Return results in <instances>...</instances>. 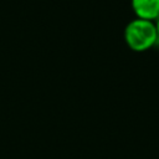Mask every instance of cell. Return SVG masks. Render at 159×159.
<instances>
[{"label": "cell", "mask_w": 159, "mask_h": 159, "mask_svg": "<svg viewBox=\"0 0 159 159\" xmlns=\"http://www.w3.org/2000/svg\"><path fill=\"white\" fill-rule=\"evenodd\" d=\"M137 19L154 20L159 16V0H132Z\"/></svg>", "instance_id": "6da1fadb"}, {"label": "cell", "mask_w": 159, "mask_h": 159, "mask_svg": "<svg viewBox=\"0 0 159 159\" xmlns=\"http://www.w3.org/2000/svg\"><path fill=\"white\" fill-rule=\"evenodd\" d=\"M154 25V50L159 52V16L153 20Z\"/></svg>", "instance_id": "7a4b0ae2"}]
</instances>
